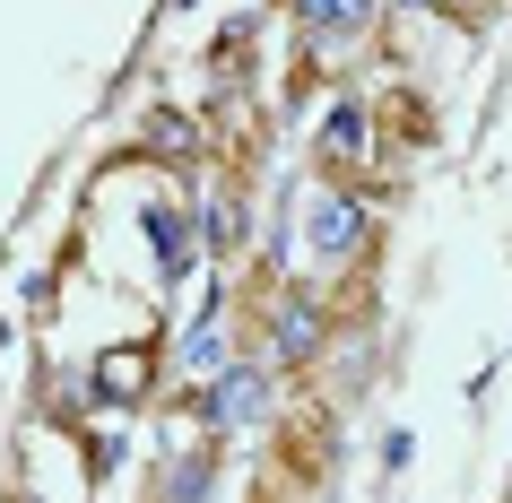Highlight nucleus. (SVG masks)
Listing matches in <instances>:
<instances>
[{
	"instance_id": "nucleus-10",
	"label": "nucleus",
	"mask_w": 512,
	"mask_h": 503,
	"mask_svg": "<svg viewBox=\"0 0 512 503\" xmlns=\"http://www.w3.org/2000/svg\"><path fill=\"white\" fill-rule=\"evenodd\" d=\"M304 44H365V35L391 18V0H287Z\"/></svg>"
},
{
	"instance_id": "nucleus-8",
	"label": "nucleus",
	"mask_w": 512,
	"mask_h": 503,
	"mask_svg": "<svg viewBox=\"0 0 512 503\" xmlns=\"http://www.w3.org/2000/svg\"><path fill=\"white\" fill-rule=\"evenodd\" d=\"M217 477H226V443L209 434H174V451H157V477H148V503H209Z\"/></svg>"
},
{
	"instance_id": "nucleus-4",
	"label": "nucleus",
	"mask_w": 512,
	"mask_h": 503,
	"mask_svg": "<svg viewBox=\"0 0 512 503\" xmlns=\"http://www.w3.org/2000/svg\"><path fill=\"white\" fill-rule=\"evenodd\" d=\"M374 148H382V105H365V96H330L322 122H313V174H330V183H356V191H365V174H374Z\"/></svg>"
},
{
	"instance_id": "nucleus-9",
	"label": "nucleus",
	"mask_w": 512,
	"mask_h": 503,
	"mask_svg": "<svg viewBox=\"0 0 512 503\" xmlns=\"http://www.w3.org/2000/svg\"><path fill=\"white\" fill-rule=\"evenodd\" d=\"M243 347H235V304H226V287H209V304H200V321H191L183 339H174V373L191 382H209V373H226Z\"/></svg>"
},
{
	"instance_id": "nucleus-5",
	"label": "nucleus",
	"mask_w": 512,
	"mask_h": 503,
	"mask_svg": "<svg viewBox=\"0 0 512 503\" xmlns=\"http://www.w3.org/2000/svg\"><path fill=\"white\" fill-rule=\"evenodd\" d=\"M157 373H165V339H157V330H148V339L105 347V356L87 365V399H96V417H131L148 391H165Z\"/></svg>"
},
{
	"instance_id": "nucleus-12",
	"label": "nucleus",
	"mask_w": 512,
	"mask_h": 503,
	"mask_svg": "<svg viewBox=\"0 0 512 503\" xmlns=\"http://www.w3.org/2000/svg\"><path fill=\"white\" fill-rule=\"evenodd\" d=\"M417 9H426V18H452V27H495V9H504V0H417Z\"/></svg>"
},
{
	"instance_id": "nucleus-11",
	"label": "nucleus",
	"mask_w": 512,
	"mask_h": 503,
	"mask_svg": "<svg viewBox=\"0 0 512 503\" xmlns=\"http://www.w3.org/2000/svg\"><path fill=\"white\" fill-rule=\"evenodd\" d=\"M131 157H139V165H174V174H191V165H200V122H191L183 105H148V113H139Z\"/></svg>"
},
{
	"instance_id": "nucleus-6",
	"label": "nucleus",
	"mask_w": 512,
	"mask_h": 503,
	"mask_svg": "<svg viewBox=\"0 0 512 503\" xmlns=\"http://www.w3.org/2000/svg\"><path fill=\"white\" fill-rule=\"evenodd\" d=\"M191 191V209H200V252H209L217 269L226 261H243V243H252V183L243 174H200V183H183Z\"/></svg>"
},
{
	"instance_id": "nucleus-7",
	"label": "nucleus",
	"mask_w": 512,
	"mask_h": 503,
	"mask_svg": "<svg viewBox=\"0 0 512 503\" xmlns=\"http://www.w3.org/2000/svg\"><path fill=\"white\" fill-rule=\"evenodd\" d=\"M139 226H148V252H157V278H165V287H183L191 269L209 261V252H200V209H191V191H183V200L157 191V200L139 209Z\"/></svg>"
},
{
	"instance_id": "nucleus-1",
	"label": "nucleus",
	"mask_w": 512,
	"mask_h": 503,
	"mask_svg": "<svg viewBox=\"0 0 512 503\" xmlns=\"http://www.w3.org/2000/svg\"><path fill=\"white\" fill-rule=\"evenodd\" d=\"M296 235H304V252H313V269H322V278L374 269V252H382L374 191H356V183H330V174H313V183H304V209H296Z\"/></svg>"
},
{
	"instance_id": "nucleus-13",
	"label": "nucleus",
	"mask_w": 512,
	"mask_h": 503,
	"mask_svg": "<svg viewBox=\"0 0 512 503\" xmlns=\"http://www.w3.org/2000/svg\"><path fill=\"white\" fill-rule=\"evenodd\" d=\"M408 451H417V434H408V425H391V434H382V460H391V469H408Z\"/></svg>"
},
{
	"instance_id": "nucleus-14",
	"label": "nucleus",
	"mask_w": 512,
	"mask_h": 503,
	"mask_svg": "<svg viewBox=\"0 0 512 503\" xmlns=\"http://www.w3.org/2000/svg\"><path fill=\"white\" fill-rule=\"evenodd\" d=\"M139 503H148V495H139Z\"/></svg>"
},
{
	"instance_id": "nucleus-2",
	"label": "nucleus",
	"mask_w": 512,
	"mask_h": 503,
	"mask_svg": "<svg viewBox=\"0 0 512 503\" xmlns=\"http://www.w3.org/2000/svg\"><path fill=\"white\" fill-rule=\"evenodd\" d=\"M278 382H287V373H278L261 347H243L226 373H209V382L183 391V425L209 434V443H235V434H252V425L278 417Z\"/></svg>"
},
{
	"instance_id": "nucleus-3",
	"label": "nucleus",
	"mask_w": 512,
	"mask_h": 503,
	"mask_svg": "<svg viewBox=\"0 0 512 503\" xmlns=\"http://www.w3.org/2000/svg\"><path fill=\"white\" fill-rule=\"evenodd\" d=\"M252 321H261V356H270L278 373H313L330 356V330H339L330 287H313V278H278Z\"/></svg>"
}]
</instances>
